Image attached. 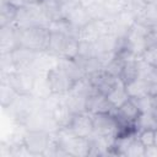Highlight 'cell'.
<instances>
[{"label": "cell", "instance_id": "1", "mask_svg": "<svg viewBox=\"0 0 157 157\" xmlns=\"http://www.w3.org/2000/svg\"><path fill=\"white\" fill-rule=\"evenodd\" d=\"M16 27V26H15ZM20 47H25L38 53L47 52L50 31L47 26L16 27Z\"/></svg>", "mask_w": 157, "mask_h": 157}, {"label": "cell", "instance_id": "2", "mask_svg": "<svg viewBox=\"0 0 157 157\" xmlns=\"http://www.w3.org/2000/svg\"><path fill=\"white\" fill-rule=\"evenodd\" d=\"M45 80L47 83L50 88V92L53 94H59V96H65L67 94L74 86L77 83V81L72 80L69 75H66L59 66L55 64L52 66L47 72H45Z\"/></svg>", "mask_w": 157, "mask_h": 157}, {"label": "cell", "instance_id": "3", "mask_svg": "<svg viewBox=\"0 0 157 157\" xmlns=\"http://www.w3.org/2000/svg\"><path fill=\"white\" fill-rule=\"evenodd\" d=\"M2 77L12 86L18 94H32L37 82V75L34 71H20L15 70L10 74H1Z\"/></svg>", "mask_w": 157, "mask_h": 157}, {"label": "cell", "instance_id": "4", "mask_svg": "<svg viewBox=\"0 0 157 157\" xmlns=\"http://www.w3.org/2000/svg\"><path fill=\"white\" fill-rule=\"evenodd\" d=\"M22 141L31 156H43L45 150L50 146L53 136L44 130H26Z\"/></svg>", "mask_w": 157, "mask_h": 157}, {"label": "cell", "instance_id": "5", "mask_svg": "<svg viewBox=\"0 0 157 157\" xmlns=\"http://www.w3.org/2000/svg\"><path fill=\"white\" fill-rule=\"evenodd\" d=\"M93 128L94 134L115 139L119 132V123L113 113H99L93 114Z\"/></svg>", "mask_w": 157, "mask_h": 157}, {"label": "cell", "instance_id": "6", "mask_svg": "<svg viewBox=\"0 0 157 157\" xmlns=\"http://www.w3.org/2000/svg\"><path fill=\"white\" fill-rule=\"evenodd\" d=\"M87 78L90 81V83L92 85V87L94 90H97L98 92L103 93V94H108L120 81V78L113 74H110L107 69L102 67L90 75H87Z\"/></svg>", "mask_w": 157, "mask_h": 157}, {"label": "cell", "instance_id": "7", "mask_svg": "<svg viewBox=\"0 0 157 157\" xmlns=\"http://www.w3.org/2000/svg\"><path fill=\"white\" fill-rule=\"evenodd\" d=\"M40 53L25 48V47H18L15 50L10 53L12 64L15 66V70L20 71H33V67L36 66V63L38 60Z\"/></svg>", "mask_w": 157, "mask_h": 157}, {"label": "cell", "instance_id": "8", "mask_svg": "<svg viewBox=\"0 0 157 157\" xmlns=\"http://www.w3.org/2000/svg\"><path fill=\"white\" fill-rule=\"evenodd\" d=\"M66 128H69L76 136L85 137V139H90L94 134L93 119H92V115L87 112L74 114Z\"/></svg>", "mask_w": 157, "mask_h": 157}, {"label": "cell", "instance_id": "9", "mask_svg": "<svg viewBox=\"0 0 157 157\" xmlns=\"http://www.w3.org/2000/svg\"><path fill=\"white\" fill-rule=\"evenodd\" d=\"M113 105L108 101L107 96L98 92L97 90H93L86 98V112L91 115L99 114V113H112Z\"/></svg>", "mask_w": 157, "mask_h": 157}, {"label": "cell", "instance_id": "10", "mask_svg": "<svg viewBox=\"0 0 157 157\" xmlns=\"http://www.w3.org/2000/svg\"><path fill=\"white\" fill-rule=\"evenodd\" d=\"M114 117L117 118L119 124H130V125H135V121L137 120V118L140 117L141 112L137 108L136 103L134 102L132 98H129L126 102H124L119 108H114L113 112Z\"/></svg>", "mask_w": 157, "mask_h": 157}, {"label": "cell", "instance_id": "11", "mask_svg": "<svg viewBox=\"0 0 157 157\" xmlns=\"http://www.w3.org/2000/svg\"><path fill=\"white\" fill-rule=\"evenodd\" d=\"M0 28H1V33H0L1 54L11 53L12 50L20 47L18 37H17V28L13 25H7Z\"/></svg>", "mask_w": 157, "mask_h": 157}, {"label": "cell", "instance_id": "12", "mask_svg": "<svg viewBox=\"0 0 157 157\" xmlns=\"http://www.w3.org/2000/svg\"><path fill=\"white\" fill-rule=\"evenodd\" d=\"M67 37H69V34H66V33L58 32V31H50L47 53H49L56 58H61L66 40H67Z\"/></svg>", "mask_w": 157, "mask_h": 157}, {"label": "cell", "instance_id": "13", "mask_svg": "<svg viewBox=\"0 0 157 157\" xmlns=\"http://www.w3.org/2000/svg\"><path fill=\"white\" fill-rule=\"evenodd\" d=\"M137 77H140L139 58L125 60L123 63V66H121V70H120V74H119V78L121 80V82L124 85H128L131 81L136 80Z\"/></svg>", "mask_w": 157, "mask_h": 157}, {"label": "cell", "instance_id": "14", "mask_svg": "<svg viewBox=\"0 0 157 157\" xmlns=\"http://www.w3.org/2000/svg\"><path fill=\"white\" fill-rule=\"evenodd\" d=\"M56 64L66 75H69L75 81H80L83 77H86L85 72L82 71V69L80 67V65L77 64V61L75 59L58 58V63Z\"/></svg>", "mask_w": 157, "mask_h": 157}, {"label": "cell", "instance_id": "15", "mask_svg": "<svg viewBox=\"0 0 157 157\" xmlns=\"http://www.w3.org/2000/svg\"><path fill=\"white\" fill-rule=\"evenodd\" d=\"M18 13V7L7 0H1L0 7V27L13 25Z\"/></svg>", "mask_w": 157, "mask_h": 157}, {"label": "cell", "instance_id": "16", "mask_svg": "<svg viewBox=\"0 0 157 157\" xmlns=\"http://www.w3.org/2000/svg\"><path fill=\"white\" fill-rule=\"evenodd\" d=\"M76 38L81 42H90V43H94L99 37V32H98V27L96 25V21L92 20L91 22H88L87 25H85L83 27H81L80 29L76 31Z\"/></svg>", "mask_w": 157, "mask_h": 157}, {"label": "cell", "instance_id": "17", "mask_svg": "<svg viewBox=\"0 0 157 157\" xmlns=\"http://www.w3.org/2000/svg\"><path fill=\"white\" fill-rule=\"evenodd\" d=\"M108 101L110 102V104L113 105V108H119L124 102H126L130 97L126 92L125 85L121 82V80L118 82V85L107 94Z\"/></svg>", "mask_w": 157, "mask_h": 157}, {"label": "cell", "instance_id": "18", "mask_svg": "<svg viewBox=\"0 0 157 157\" xmlns=\"http://www.w3.org/2000/svg\"><path fill=\"white\" fill-rule=\"evenodd\" d=\"M125 88L130 98H140V97L147 96L148 81L142 77H137L136 80L125 85Z\"/></svg>", "mask_w": 157, "mask_h": 157}, {"label": "cell", "instance_id": "19", "mask_svg": "<svg viewBox=\"0 0 157 157\" xmlns=\"http://www.w3.org/2000/svg\"><path fill=\"white\" fill-rule=\"evenodd\" d=\"M18 93L12 88V86L6 81L5 77L1 76V85H0V101H1V107L4 109L9 108L15 99L17 98Z\"/></svg>", "mask_w": 157, "mask_h": 157}, {"label": "cell", "instance_id": "20", "mask_svg": "<svg viewBox=\"0 0 157 157\" xmlns=\"http://www.w3.org/2000/svg\"><path fill=\"white\" fill-rule=\"evenodd\" d=\"M78 47H80V40L76 38V36L69 34L61 58L75 59V58L78 55Z\"/></svg>", "mask_w": 157, "mask_h": 157}, {"label": "cell", "instance_id": "21", "mask_svg": "<svg viewBox=\"0 0 157 157\" xmlns=\"http://www.w3.org/2000/svg\"><path fill=\"white\" fill-rule=\"evenodd\" d=\"M135 128L136 130H144V129H156L157 130V123L153 119L151 112L148 113H141L137 120L135 121Z\"/></svg>", "mask_w": 157, "mask_h": 157}, {"label": "cell", "instance_id": "22", "mask_svg": "<svg viewBox=\"0 0 157 157\" xmlns=\"http://www.w3.org/2000/svg\"><path fill=\"white\" fill-rule=\"evenodd\" d=\"M156 129H144L137 131V137L145 147L156 145Z\"/></svg>", "mask_w": 157, "mask_h": 157}, {"label": "cell", "instance_id": "23", "mask_svg": "<svg viewBox=\"0 0 157 157\" xmlns=\"http://www.w3.org/2000/svg\"><path fill=\"white\" fill-rule=\"evenodd\" d=\"M140 58L144 61H146L148 65H151V66L157 69V42L151 44V45H148Z\"/></svg>", "mask_w": 157, "mask_h": 157}, {"label": "cell", "instance_id": "24", "mask_svg": "<svg viewBox=\"0 0 157 157\" xmlns=\"http://www.w3.org/2000/svg\"><path fill=\"white\" fill-rule=\"evenodd\" d=\"M134 102L136 103L137 108L140 109L141 113H148L152 109V98L148 96H144L140 98H132Z\"/></svg>", "mask_w": 157, "mask_h": 157}, {"label": "cell", "instance_id": "25", "mask_svg": "<svg viewBox=\"0 0 157 157\" xmlns=\"http://www.w3.org/2000/svg\"><path fill=\"white\" fill-rule=\"evenodd\" d=\"M75 5H78L81 7H85V9H91L92 6H94L96 4H98L99 0H71Z\"/></svg>", "mask_w": 157, "mask_h": 157}, {"label": "cell", "instance_id": "26", "mask_svg": "<svg viewBox=\"0 0 157 157\" xmlns=\"http://www.w3.org/2000/svg\"><path fill=\"white\" fill-rule=\"evenodd\" d=\"M147 96L151 97V98H156L157 97V80H150L148 81Z\"/></svg>", "mask_w": 157, "mask_h": 157}, {"label": "cell", "instance_id": "27", "mask_svg": "<svg viewBox=\"0 0 157 157\" xmlns=\"http://www.w3.org/2000/svg\"><path fill=\"white\" fill-rule=\"evenodd\" d=\"M145 157H157V145H152L145 148Z\"/></svg>", "mask_w": 157, "mask_h": 157}, {"label": "cell", "instance_id": "28", "mask_svg": "<svg viewBox=\"0 0 157 157\" xmlns=\"http://www.w3.org/2000/svg\"><path fill=\"white\" fill-rule=\"evenodd\" d=\"M151 114H152L153 119H155V120H156V123H157V103H155V102H152V109H151Z\"/></svg>", "mask_w": 157, "mask_h": 157}, {"label": "cell", "instance_id": "29", "mask_svg": "<svg viewBox=\"0 0 157 157\" xmlns=\"http://www.w3.org/2000/svg\"><path fill=\"white\" fill-rule=\"evenodd\" d=\"M156 145H157V132H156Z\"/></svg>", "mask_w": 157, "mask_h": 157}]
</instances>
